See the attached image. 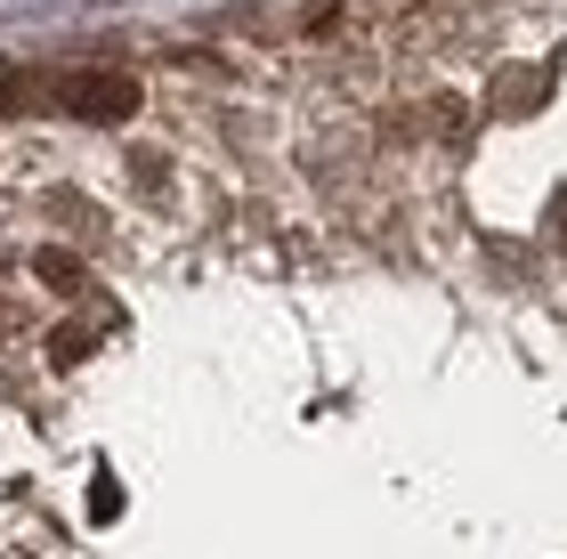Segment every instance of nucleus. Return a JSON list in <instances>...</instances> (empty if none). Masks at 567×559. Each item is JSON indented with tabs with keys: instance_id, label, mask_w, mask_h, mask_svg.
Returning a JSON list of instances; mask_svg holds the SVG:
<instances>
[{
	"instance_id": "3",
	"label": "nucleus",
	"mask_w": 567,
	"mask_h": 559,
	"mask_svg": "<svg viewBox=\"0 0 567 559\" xmlns=\"http://www.w3.org/2000/svg\"><path fill=\"white\" fill-rule=\"evenodd\" d=\"M41 276H49V284H58V292H73V284H82V260L49 244V251H41Z\"/></svg>"
},
{
	"instance_id": "6",
	"label": "nucleus",
	"mask_w": 567,
	"mask_h": 559,
	"mask_svg": "<svg viewBox=\"0 0 567 559\" xmlns=\"http://www.w3.org/2000/svg\"><path fill=\"white\" fill-rule=\"evenodd\" d=\"M559 236H567V203H559Z\"/></svg>"
},
{
	"instance_id": "2",
	"label": "nucleus",
	"mask_w": 567,
	"mask_h": 559,
	"mask_svg": "<svg viewBox=\"0 0 567 559\" xmlns=\"http://www.w3.org/2000/svg\"><path fill=\"white\" fill-rule=\"evenodd\" d=\"M544 90H551L544 73H511V82L495 90V106H503V114H519V106H544Z\"/></svg>"
},
{
	"instance_id": "1",
	"label": "nucleus",
	"mask_w": 567,
	"mask_h": 559,
	"mask_svg": "<svg viewBox=\"0 0 567 559\" xmlns=\"http://www.w3.org/2000/svg\"><path fill=\"white\" fill-rule=\"evenodd\" d=\"M49 97H58L65 114H82V122H131V114H138V82H131V73H114V65L65 73Z\"/></svg>"
},
{
	"instance_id": "4",
	"label": "nucleus",
	"mask_w": 567,
	"mask_h": 559,
	"mask_svg": "<svg viewBox=\"0 0 567 559\" xmlns=\"http://www.w3.org/2000/svg\"><path fill=\"white\" fill-rule=\"evenodd\" d=\"M49 358H58V365H82V358H90V333H73V324H65V333L49 341Z\"/></svg>"
},
{
	"instance_id": "5",
	"label": "nucleus",
	"mask_w": 567,
	"mask_h": 559,
	"mask_svg": "<svg viewBox=\"0 0 567 559\" xmlns=\"http://www.w3.org/2000/svg\"><path fill=\"white\" fill-rule=\"evenodd\" d=\"M122 511V487H114V478H97V487H90V519H114Z\"/></svg>"
}]
</instances>
